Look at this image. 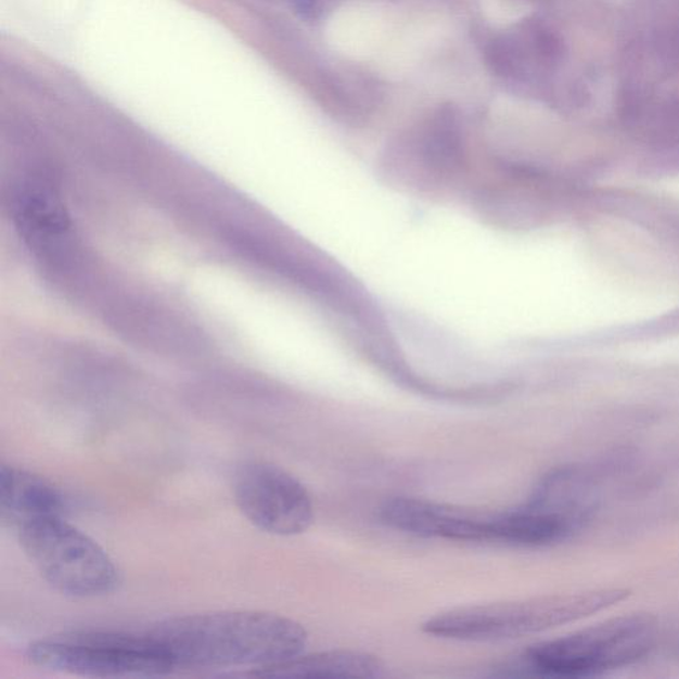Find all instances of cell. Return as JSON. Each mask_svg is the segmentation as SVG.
<instances>
[{"label": "cell", "mask_w": 679, "mask_h": 679, "mask_svg": "<svg viewBox=\"0 0 679 679\" xmlns=\"http://www.w3.org/2000/svg\"><path fill=\"white\" fill-rule=\"evenodd\" d=\"M386 526L422 538L497 541L498 512L476 511L417 498H395L380 511Z\"/></svg>", "instance_id": "52a82bcc"}, {"label": "cell", "mask_w": 679, "mask_h": 679, "mask_svg": "<svg viewBox=\"0 0 679 679\" xmlns=\"http://www.w3.org/2000/svg\"><path fill=\"white\" fill-rule=\"evenodd\" d=\"M20 540L41 577L61 593L98 598L118 586V571L108 553L64 516L23 524Z\"/></svg>", "instance_id": "277c9868"}, {"label": "cell", "mask_w": 679, "mask_h": 679, "mask_svg": "<svg viewBox=\"0 0 679 679\" xmlns=\"http://www.w3.org/2000/svg\"><path fill=\"white\" fill-rule=\"evenodd\" d=\"M254 677L267 678H383L386 666L376 655L356 651L299 654L283 663L255 667Z\"/></svg>", "instance_id": "30bf717a"}, {"label": "cell", "mask_w": 679, "mask_h": 679, "mask_svg": "<svg viewBox=\"0 0 679 679\" xmlns=\"http://www.w3.org/2000/svg\"><path fill=\"white\" fill-rule=\"evenodd\" d=\"M67 510L68 500L50 481L5 464L0 469V511L17 528L43 517L64 516Z\"/></svg>", "instance_id": "9c48e42d"}, {"label": "cell", "mask_w": 679, "mask_h": 679, "mask_svg": "<svg viewBox=\"0 0 679 679\" xmlns=\"http://www.w3.org/2000/svg\"><path fill=\"white\" fill-rule=\"evenodd\" d=\"M177 667L267 666L304 653L308 633L276 613L230 611L165 619L145 633Z\"/></svg>", "instance_id": "6da1fadb"}, {"label": "cell", "mask_w": 679, "mask_h": 679, "mask_svg": "<svg viewBox=\"0 0 679 679\" xmlns=\"http://www.w3.org/2000/svg\"><path fill=\"white\" fill-rule=\"evenodd\" d=\"M238 508L255 527L267 534L295 536L315 520L311 496L299 479L276 464L252 462L236 474Z\"/></svg>", "instance_id": "8992f818"}, {"label": "cell", "mask_w": 679, "mask_h": 679, "mask_svg": "<svg viewBox=\"0 0 679 679\" xmlns=\"http://www.w3.org/2000/svg\"><path fill=\"white\" fill-rule=\"evenodd\" d=\"M655 640L657 619L649 613H630L536 643L521 661L524 669L541 677H591L635 664L652 651Z\"/></svg>", "instance_id": "3957f363"}, {"label": "cell", "mask_w": 679, "mask_h": 679, "mask_svg": "<svg viewBox=\"0 0 679 679\" xmlns=\"http://www.w3.org/2000/svg\"><path fill=\"white\" fill-rule=\"evenodd\" d=\"M27 659L40 669L91 678H146L176 669L144 635L79 631L33 642Z\"/></svg>", "instance_id": "5b68a950"}, {"label": "cell", "mask_w": 679, "mask_h": 679, "mask_svg": "<svg viewBox=\"0 0 679 679\" xmlns=\"http://www.w3.org/2000/svg\"><path fill=\"white\" fill-rule=\"evenodd\" d=\"M14 217L23 240L41 258L63 261L73 252V226L55 184L28 178L14 195Z\"/></svg>", "instance_id": "ba28073f"}, {"label": "cell", "mask_w": 679, "mask_h": 679, "mask_svg": "<svg viewBox=\"0 0 679 679\" xmlns=\"http://www.w3.org/2000/svg\"><path fill=\"white\" fill-rule=\"evenodd\" d=\"M625 588L591 589L517 601L457 607L428 618L425 633L452 641H498L540 633L594 615L628 599Z\"/></svg>", "instance_id": "7a4b0ae2"}]
</instances>
